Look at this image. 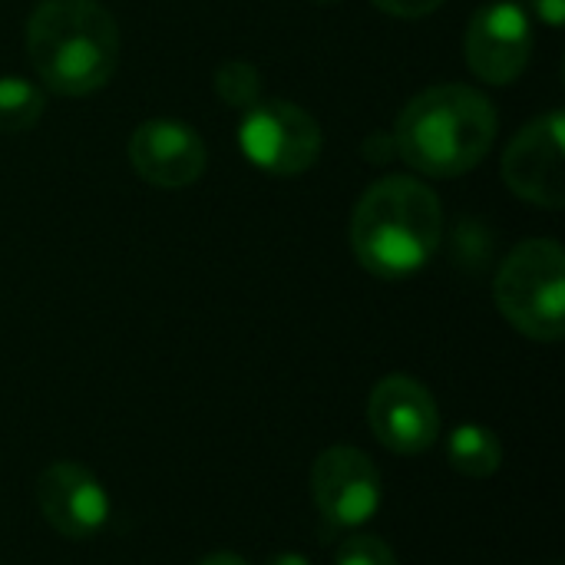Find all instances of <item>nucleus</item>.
<instances>
[{
    "label": "nucleus",
    "instance_id": "nucleus-1",
    "mask_svg": "<svg viewBox=\"0 0 565 565\" xmlns=\"http://www.w3.org/2000/svg\"><path fill=\"white\" fill-rule=\"evenodd\" d=\"M444 238L437 192L414 175H387L364 189L351 212V252L384 281L417 275Z\"/></svg>",
    "mask_w": 565,
    "mask_h": 565
},
{
    "label": "nucleus",
    "instance_id": "nucleus-2",
    "mask_svg": "<svg viewBox=\"0 0 565 565\" xmlns=\"http://www.w3.org/2000/svg\"><path fill=\"white\" fill-rule=\"evenodd\" d=\"M500 119L487 93L463 83H440L414 96L394 126V149L411 169L430 179H454L477 169L493 149Z\"/></svg>",
    "mask_w": 565,
    "mask_h": 565
},
{
    "label": "nucleus",
    "instance_id": "nucleus-3",
    "mask_svg": "<svg viewBox=\"0 0 565 565\" xmlns=\"http://www.w3.org/2000/svg\"><path fill=\"white\" fill-rule=\"evenodd\" d=\"M26 53L46 89L89 96L119 66V26L96 0H40L26 20Z\"/></svg>",
    "mask_w": 565,
    "mask_h": 565
},
{
    "label": "nucleus",
    "instance_id": "nucleus-4",
    "mask_svg": "<svg viewBox=\"0 0 565 565\" xmlns=\"http://www.w3.org/2000/svg\"><path fill=\"white\" fill-rule=\"evenodd\" d=\"M500 315L526 338L553 344L565 334V255L553 238L516 245L497 271Z\"/></svg>",
    "mask_w": 565,
    "mask_h": 565
},
{
    "label": "nucleus",
    "instance_id": "nucleus-5",
    "mask_svg": "<svg viewBox=\"0 0 565 565\" xmlns=\"http://www.w3.org/2000/svg\"><path fill=\"white\" fill-rule=\"evenodd\" d=\"M238 146L268 175H301L318 162L324 136L308 109L288 99H258L242 109Z\"/></svg>",
    "mask_w": 565,
    "mask_h": 565
},
{
    "label": "nucleus",
    "instance_id": "nucleus-6",
    "mask_svg": "<svg viewBox=\"0 0 565 565\" xmlns=\"http://www.w3.org/2000/svg\"><path fill=\"white\" fill-rule=\"evenodd\" d=\"M311 497L331 530H358L384 507L377 463L358 447H328L311 467Z\"/></svg>",
    "mask_w": 565,
    "mask_h": 565
},
{
    "label": "nucleus",
    "instance_id": "nucleus-7",
    "mask_svg": "<svg viewBox=\"0 0 565 565\" xmlns=\"http://www.w3.org/2000/svg\"><path fill=\"white\" fill-rule=\"evenodd\" d=\"M563 132L565 119L559 109L533 119L516 132V139L503 152V182L510 185V192L543 209H563Z\"/></svg>",
    "mask_w": 565,
    "mask_h": 565
},
{
    "label": "nucleus",
    "instance_id": "nucleus-8",
    "mask_svg": "<svg viewBox=\"0 0 565 565\" xmlns=\"http://www.w3.org/2000/svg\"><path fill=\"white\" fill-rule=\"evenodd\" d=\"M367 420L374 437L401 457L424 454L440 437V411L434 394L407 374H391L374 384Z\"/></svg>",
    "mask_w": 565,
    "mask_h": 565
},
{
    "label": "nucleus",
    "instance_id": "nucleus-9",
    "mask_svg": "<svg viewBox=\"0 0 565 565\" xmlns=\"http://www.w3.org/2000/svg\"><path fill=\"white\" fill-rule=\"evenodd\" d=\"M36 507L43 520L73 543L99 536L113 516L106 487L96 480V473L73 460H56L36 477Z\"/></svg>",
    "mask_w": 565,
    "mask_h": 565
},
{
    "label": "nucleus",
    "instance_id": "nucleus-10",
    "mask_svg": "<svg viewBox=\"0 0 565 565\" xmlns=\"http://www.w3.org/2000/svg\"><path fill=\"white\" fill-rule=\"evenodd\" d=\"M530 56H533V26L520 3L497 0L473 13L467 26V63L480 79L493 86H507L523 76Z\"/></svg>",
    "mask_w": 565,
    "mask_h": 565
},
{
    "label": "nucleus",
    "instance_id": "nucleus-11",
    "mask_svg": "<svg viewBox=\"0 0 565 565\" xmlns=\"http://www.w3.org/2000/svg\"><path fill=\"white\" fill-rule=\"evenodd\" d=\"M136 175L156 189H189L202 179L209 152L202 136L179 119H146L129 139Z\"/></svg>",
    "mask_w": 565,
    "mask_h": 565
},
{
    "label": "nucleus",
    "instance_id": "nucleus-12",
    "mask_svg": "<svg viewBox=\"0 0 565 565\" xmlns=\"http://www.w3.org/2000/svg\"><path fill=\"white\" fill-rule=\"evenodd\" d=\"M447 460L460 477L487 480L503 467V444L490 427L463 424L447 437Z\"/></svg>",
    "mask_w": 565,
    "mask_h": 565
},
{
    "label": "nucleus",
    "instance_id": "nucleus-13",
    "mask_svg": "<svg viewBox=\"0 0 565 565\" xmlns=\"http://www.w3.org/2000/svg\"><path fill=\"white\" fill-rule=\"evenodd\" d=\"M46 96L26 76H0V132H23L40 122Z\"/></svg>",
    "mask_w": 565,
    "mask_h": 565
},
{
    "label": "nucleus",
    "instance_id": "nucleus-14",
    "mask_svg": "<svg viewBox=\"0 0 565 565\" xmlns=\"http://www.w3.org/2000/svg\"><path fill=\"white\" fill-rule=\"evenodd\" d=\"M215 93L235 109H248L262 99V73L245 60H228L215 70Z\"/></svg>",
    "mask_w": 565,
    "mask_h": 565
},
{
    "label": "nucleus",
    "instance_id": "nucleus-15",
    "mask_svg": "<svg viewBox=\"0 0 565 565\" xmlns=\"http://www.w3.org/2000/svg\"><path fill=\"white\" fill-rule=\"evenodd\" d=\"M334 565H397V556L377 536H354V540L341 543Z\"/></svg>",
    "mask_w": 565,
    "mask_h": 565
},
{
    "label": "nucleus",
    "instance_id": "nucleus-16",
    "mask_svg": "<svg viewBox=\"0 0 565 565\" xmlns=\"http://www.w3.org/2000/svg\"><path fill=\"white\" fill-rule=\"evenodd\" d=\"M377 10L391 13V17H404V20H417V17H427L434 10H440L447 0H371Z\"/></svg>",
    "mask_w": 565,
    "mask_h": 565
},
{
    "label": "nucleus",
    "instance_id": "nucleus-17",
    "mask_svg": "<svg viewBox=\"0 0 565 565\" xmlns=\"http://www.w3.org/2000/svg\"><path fill=\"white\" fill-rule=\"evenodd\" d=\"M364 156H367V162H391V159H397V149H394V136L391 132H371L367 136V142H364Z\"/></svg>",
    "mask_w": 565,
    "mask_h": 565
},
{
    "label": "nucleus",
    "instance_id": "nucleus-18",
    "mask_svg": "<svg viewBox=\"0 0 565 565\" xmlns=\"http://www.w3.org/2000/svg\"><path fill=\"white\" fill-rule=\"evenodd\" d=\"M533 3V10H536V17L546 23V26H553V30H559L565 20V0H530Z\"/></svg>",
    "mask_w": 565,
    "mask_h": 565
},
{
    "label": "nucleus",
    "instance_id": "nucleus-19",
    "mask_svg": "<svg viewBox=\"0 0 565 565\" xmlns=\"http://www.w3.org/2000/svg\"><path fill=\"white\" fill-rule=\"evenodd\" d=\"M195 565H248V559H242L238 553H212V556L199 559Z\"/></svg>",
    "mask_w": 565,
    "mask_h": 565
},
{
    "label": "nucleus",
    "instance_id": "nucleus-20",
    "mask_svg": "<svg viewBox=\"0 0 565 565\" xmlns=\"http://www.w3.org/2000/svg\"><path fill=\"white\" fill-rule=\"evenodd\" d=\"M265 565H315L308 556H301V553H278L275 559H268Z\"/></svg>",
    "mask_w": 565,
    "mask_h": 565
},
{
    "label": "nucleus",
    "instance_id": "nucleus-21",
    "mask_svg": "<svg viewBox=\"0 0 565 565\" xmlns=\"http://www.w3.org/2000/svg\"><path fill=\"white\" fill-rule=\"evenodd\" d=\"M315 3H338V0H315Z\"/></svg>",
    "mask_w": 565,
    "mask_h": 565
}]
</instances>
